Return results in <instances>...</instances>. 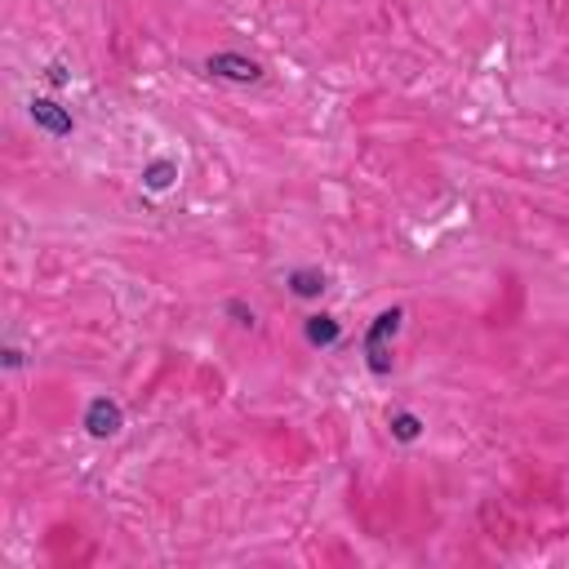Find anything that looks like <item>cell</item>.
<instances>
[{"instance_id":"obj_1","label":"cell","mask_w":569,"mask_h":569,"mask_svg":"<svg viewBox=\"0 0 569 569\" xmlns=\"http://www.w3.org/2000/svg\"><path fill=\"white\" fill-rule=\"evenodd\" d=\"M400 329V311L391 307V311H382L373 325H369V333H365V356H369V369L373 373H387L391 369V360H387V338Z\"/></svg>"},{"instance_id":"obj_2","label":"cell","mask_w":569,"mask_h":569,"mask_svg":"<svg viewBox=\"0 0 569 569\" xmlns=\"http://www.w3.org/2000/svg\"><path fill=\"white\" fill-rule=\"evenodd\" d=\"M204 71H209V76H222V80H236V84H253V80L262 76V67L249 62V58H240V53H213V58L204 62Z\"/></svg>"},{"instance_id":"obj_3","label":"cell","mask_w":569,"mask_h":569,"mask_svg":"<svg viewBox=\"0 0 569 569\" xmlns=\"http://www.w3.org/2000/svg\"><path fill=\"white\" fill-rule=\"evenodd\" d=\"M84 427H89V436H98V440L116 436V431H120V405L107 400V396L89 400V409H84Z\"/></svg>"},{"instance_id":"obj_4","label":"cell","mask_w":569,"mask_h":569,"mask_svg":"<svg viewBox=\"0 0 569 569\" xmlns=\"http://www.w3.org/2000/svg\"><path fill=\"white\" fill-rule=\"evenodd\" d=\"M31 116H36V124H44L49 133H71V116H67L58 102H49V98H36V102H31Z\"/></svg>"},{"instance_id":"obj_5","label":"cell","mask_w":569,"mask_h":569,"mask_svg":"<svg viewBox=\"0 0 569 569\" xmlns=\"http://www.w3.org/2000/svg\"><path fill=\"white\" fill-rule=\"evenodd\" d=\"M307 338L311 342H333L338 338V320L333 316H311L307 320Z\"/></svg>"},{"instance_id":"obj_6","label":"cell","mask_w":569,"mask_h":569,"mask_svg":"<svg viewBox=\"0 0 569 569\" xmlns=\"http://www.w3.org/2000/svg\"><path fill=\"white\" fill-rule=\"evenodd\" d=\"M173 173H178V169H173L169 160H156V164H147V173H142V178H147V187H151V191H164V187L173 182Z\"/></svg>"},{"instance_id":"obj_7","label":"cell","mask_w":569,"mask_h":569,"mask_svg":"<svg viewBox=\"0 0 569 569\" xmlns=\"http://www.w3.org/2000/svg\"><path fill=\"white\" fill-rule=\"evenodd\" d=\"M325 289V276L320 271H293V293L298 298H316Z\"/></svg>"},{"instance_id":"obj_8","label":"cell","mask_w":569,"mask_h":569,"mask_svg":"<svg viewBox=\"0 0 569 569\" xmlns=\"http://www.w3.org/2000/svg\"><path fill=\"white\" fill-rule=\"evenodd\" d=\"M391 431H396L400 440H413V436L422 431V422H418L413 413H396V418H391Z\"/></svg>"}]
</instances>
